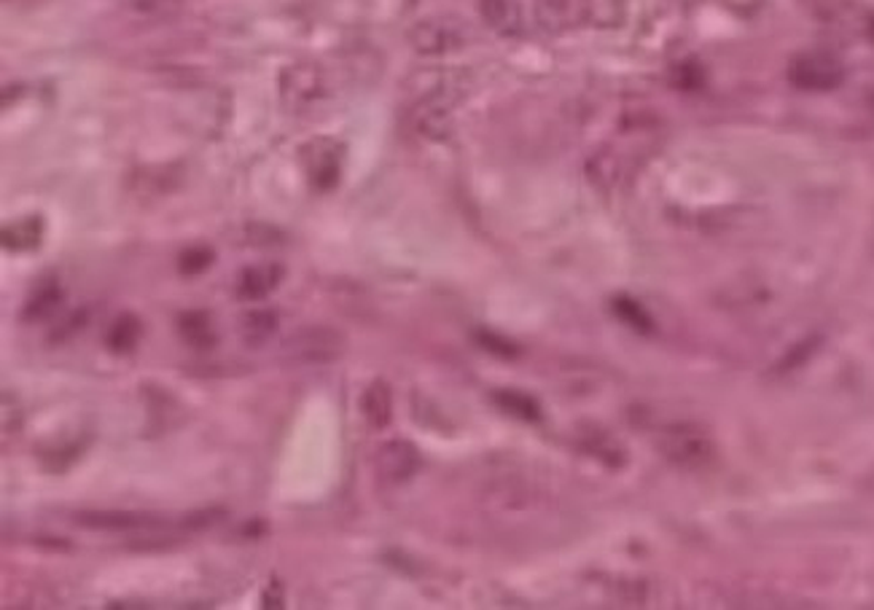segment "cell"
I'll return each mask as SVG.
<instances>
[{
	"label": "cell",
	"mask_w": 874,
	"mask_h": 610,
	"mask_svg": "<svg viewBox=\"0 0 874 610\" xmlns=\"http://www.w3.org/2000/svg\"><path fill=\"white\" fill-rule=\"evenodd\" d=\"M406 38H410L412 49L418 51V55L444 57L469 47L474 32H471V24L465 22L463 17L436 14L414 22L410 32H406Z\"/></svg>",
	"instance_id": "cell-1"
},
{
	"label": "cell",
	"mask_w": 874,
	"mask_h": 610,
	"mask_svg": "<svg viewBox=\"0 0 874 610\" xmlns=\"http://www.w3.org/2000/svg\"><path fill=\"white\" fill-rule=\"evenodd\" d=\"M866 32H870V41L874 43V19L870 22V30H866Z\"/></svg>",
	"instance_id": "cell-24"
},
{
	"label": "cell",
	"mask_w": 874,
	"mask_h": 610,
	"mask_svg": "<svg viewBox=\"0 0 874 610\" xmlns=\"http://www.w3.org/2000/svg\"><path fill=\"white\" fill-rule=\"evenodd\" d=\"M277 331V315L272 309H251L239 323V336L245 347H264Z\"/></svg>",
	"instance_id": "cell-14"
},
{
	"label": "cell",
	"mask_w": 874,
	"mask_h": 610,
	"mask_svg": "<svg viewBox=\"0 0 874 610\" xmlns=\"http://www.w3.org/2000/svg\"><path fill=\"white\" fill-rule=\"evenodd\" d=\"M283 277H286V269L275 262L248 266L237 281V296L243 298V302H262L272 291H277Z\"/></svg>",
	"instance_id": "cell-9"
},
{
	"label": "cell",
	"mask_w": 874,
	"mask_h": 610,
	"mask_svg": "<svg viewBox=\"0 0 874 610\" xmlns=\"http://www.w3.org/2000/svg\"><path fill=\"white\" fill-rule=\"evenodd\" d=\"M479 14L501 38H520L524 32L522 6L517 0H479Z\"/></svg>",
	"instance_id": "cell-8"
},
{
	"label": "cell",
	"mask_w": 874,
	"mask_h": 610,
	"mask_svg": "<svg viewBox=\"0 0 874 610\" xmlns=\"http://www.w3.org/2000/svg\"><path fill=\"white\" fill-rule=\"evenodd\" d=\"M132 11L151 22H167L184 11V0H132Z\"/></svg>",
	"instance_id": "cell-19"
},
{
	"label": "cell",
	"mask_w": 874,
	"mask_h": 610,
	"mask_svg": "<svg viewBox=\"0 0 874 610\" xmlns=\"http://www.w3.org/2000/svg\"><path fill=\"white\" fill-rule=\"evenodd\" d=\"M361 412H364L369 427H374V431H382V427L391 425L393 393L385 380H374L372 385L366 387L364 395H361Z\"/></svg>",
	"instance_id": "cell-11"
},
{
	"label": "cell",
	"mask_w": 874,
	"mask_h": 610,
	"mask_svg": "<svg viewBox=\"0 0 874 610\" xmlns=\"http://www.w3.org/2000/svg\"><path fill=\"white\" fill-rule=\"evenodd\" d=\"M495 401L507 409L509 414H517V417L522 420H539V404H536L533 399H528V395L517 391H503L495 395Z\"/></svg>",
	"instance_id": "cell-20"
},
{
	"label": "cell",
	"mask_w": 874,
	"mask_h": 610,
	"mask_svg": "<svg viewBox=\"0 0 874 610\" xmlns=\"http://www.w3.org/2000/svg\"><path fill=\"white\" fill-rule=\"evenodd\" d=\"M721 3H724V9H729L735 17L750 19V17L759 14L767 0H721Z\"/></svg>",
	"instance_id": "cell-22"
},
{
	"label": "cell",
	"mask_w": 874,
	"mask_h": 610,
	"mask_svg": "<svg viewBox=\"0 0 874 610\" xmlns=\"http://www.w3.org/2000/svg\"><path fill=\"white\" fill-rule=\"evenodd\" d=\"M788 79L796 89H805V92H828V89H837L843 83L845 70L837 57L826 55V51H805L792 62Z\"/></svg>",
	"instance_id": "cell-3"
},
{
	"label": "cell",
	"mask_w": 874,
	"mask_h": 610,
	"mask_svg": "<svg viewBox=\"0 0 874 610\" xmlns=\"http://www.w3.org/2000/svg\"><path fill=\"white\" fill-rule=\"evenodd\" d=\"M210 264L213 250L207 248H192L180 256V272H184V275H199V272H205Z\"/></svg>",
	"instance_id": "cell-21"
},
{
	"label": "cell",
	"mask_w": 874,
	"mask_h": 610,
	"mask_svg": "<svg viewBox=\"0 0 874 610\" xmlns=\"http://www.w3.org/2000/svg\"><path fill=\"white\" fill-rule=\"evenodd\" d=\"M60 302H62L60 285L55 283L41 285V288L36 291V296L28 302V307H24L22 317L24 321H43V317H49L57 307H60Z\"/></svg>",
	"instance_id": "cell-18"
},
{
	"label": "cell",
	"mask_w": 874,
	"mask_h": 610,
	"mask_svg": "<svg viewBox=\"0 0 874 610\" xmlns=\"http://www.w3.org/2000/svg\"><path fill=\"white\" fill-rule=\"evenodd\" d=\"M665 450H668L670 460L681 465H699L710 457L708 439L699 436L695 431H686V427L668 433V446Z\"/></svg>",
	"instance_id": "cell-12"
},
{
	"label": "cell",
	"mask_w": 874,
	"mask_h": 610,
	"mask_svg": "<svg viewBox=\"0 0 874 610\" xmlns=\"http://www.w3.org/2000/svg\"><path fill=\"white\" fill-rule=\"evenodd\" d=\"M533 14L536 24L549 36H562L587 22L585 0H533Z\"/></svg>",
	"instance_id": "cell-7"
},
{
	"label": "cell",
	"mask_w": 874,
	"mask_h": 610,
	"mask_svg": "<svg viewBox=\"0 0 874 610\" xmlns=\"http://www.w3.org/2000/svg\"><path fill=\"white\" fill-rule=\"evenodd\" d=\"M140 336H144V323H140L135 315L127 313V315L116 317L114 326L108 328L106 347L111 350V353H116V355H127V353H132L135 347H138Z\"/></svg>",
	"instance_id": "cell-15"
},
{
	"label": "cell",
	"mask_w": 874,
	"mask_h": 610,
	"mask_svg": "<svg viewBox=\"0 0 874 610\" xmlns=\"http://www.w3.org/2000/svg\"><path fill=\"white\" fill-rule=\"evenodd\" d=\"M283 353L294 363L326 366V363L342 358V353H345V336H342V331L332 326H304L296 331L291 340H286Z\"/></svg>",
	"instance_id": "cell-2"
},
{
	"label": "cell",
	"mask_w": 874,
	"mask_h": 610,
	"mask_svg": "<svg viewBox=\"0 0 874 610\" xmlns=\"http://www.w3.org/2000/svg\"><path fill=\"white\" fill-rule=\"evenodd\" d=\"M41 232H43L41 218H38V216L22 218V220H17V224L6 226V229H3V245L9 250H30V248H36L38 243H41Z\"/></svg>",
	"instance_id": "cell-16"
},
{
	"label": "cell",
	"mask_w": 874,
	"mask_h": 610,
	"mask_svg": "<svg viewBox=\"0 0 874 610\" xmlns=\"http://www.w3.org/2000/svg\"><path fill=\"white\" fill-rule=\"evenodd\" d=\"M178 334L180 340H184V345H189L192 350H213L218 345L216 326H213V317L207 313L180 315Z\"/></svg>",
	"instance_id": "cell-13"
},
{
	"label": "cell",
	"mask_w": 874,
	"mask_h": 610,
	"mask_svg": "<svg viewBox=\"0 0 874 610\" xmlns=\"http://www.w3.org/2000/svg\"><path fill=\"white\" fill-rule=\"evenodd\" d=\"M302 161L310 184H313V188H318V191H332V188L340 184L342 146H336L334 140L318 138L310 142V146H304Z\"/></svg>",
	"instance_id": "cell-4"
},
{
	"label": "cell",
	"mask_w": 874,
	"mask_h": 610,
	"mask_svg": "<svg viewBox=\"0 0 874 610\" xmlns=\"http://www.w3.org/2000/svg\"><path fill=\"white\" fill-rule=\"evenodd\" d=\"M420 469V452L410 441H385L377 450V476L385 484H404Z\"/></svg>",
	"instance_id": "cell-6"
},
{
	"label": "cell",
	"mask_w": 874,
	"mask_h": 610,
	"mask_svg": "<svg viewBox=\"0 0 874 610\" xmlns=\"http://www.w3.org/2000/svg\"><path fill=\"white\" fill-rule=\"evenodd\" d=\"M587 22L595 28H619L625 19V0H585Z\"/></svg>",
	"instance_id": "cell-17"
},
{
	"label": "cell",
	"mask_w": 874,
	"mask_h": 610,
	"mask_svg": "<svg viewBox=\"0 0 874 610\" xmlns=\"http://www.w3.org/2000/svg\"><path fill=\"white\" fill-rule=\"evenodd\" d=\"M76 522L81 528L89 530H146L159 528L165 519H154L148 514H138V511H81L76 514Z\"/></svg>",
	"instance_id": "cell-10"
},
{
	"label": "cell",
	"mask_w": 874,
	"mask_h": 610,
	"mask_svg": "<svg viewBox=\"0 0 874 610\" xmlns=\"http://www.w3.org/2000/svg\"><path fill=\"white\" fill-rule=\"evenodd\" d=\"M262 608H286V592H283V583L277 579H269L267 587H264Z\"/></svg>",
	"instance_id": "cell-23"
},
{
	"label": "cell",
	"mask_w": 874,
	"mask_h": 610,
	"mask_svg": "<svg viewBox=\"0 0 874 610\" xmlns=\"http://www.w3.org/2000/svg\"><path fill=\"white\" fill-rule=\"evenodd\" d=\"M326 83L318 65H288L281 76V97L288 108L302 110L313 106L323 95Z\"/></svg>",
	"instance_id": "cell-5"
}]
</instances>
